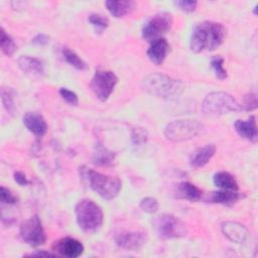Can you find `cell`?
I'll use <instances>...</instances> for the list:
<instances>
[{"label": "cell", "mask_w": 258, "mask_h": 258, "mask_svg": "<svg viewBox=\"0 0 258 258\" xmlns=\"http://www.w3.org/2000/svg\"><path fill=\"white\" fill-rule=\"evenodd\" d=\"M227 35L226 27L219 22L203 21L195 25L189 47L194 52L212 51L218 48L224 41Z\"/></svg>", "instance_id": "cell-1"}, {"label": "cell", "mask_w": 258, "mask_h": 258, "mask_svg": "<svg viewBox=\"0 0 258 258\" xmlns=\"http://www.w3.org/2000/svg\"><path fill=\"white\" fill-rule=\"evenodd\" d=\"M80 173L89 186L105 200L116 198L121 189L122 183L118 177L106 175L88 167H81Z\"/></svg>", "instance_id": "cell-2"}, {"label": "cell", "mask_w": 258, "mask_h": 258, "mask_svg": "<svg viewBox=\"0 0 258 258\" xmlns=\"http://www.w3.org/2000/svg\"><path fill=\"white\" fill-rule=\"evenodd\" d=\"M76 220L79 228L88 234L97 232L104 221L101 207L89 199L81 200L75 208Z\"/></svg>", "instance_id": "cell-3"}, {"label": "cell", "mask_w": 258, "mask_h": 258, "mask_svg": "<svg viewBox=\"0 0 258 258\" xmlns=\"http://www.w3.org/2000/svg\"><path fill=\"white\" fill-rule=\"evenodd\" d=\"M142 88L152 96L158 98H172L182 92L183 84L166 75L155 73L143 79Z\"/></svg>", "instance_id": "cell-4"}, {"label": "cell", "mask_w": 258, "mask_h": 258, "mask_svg": "<svg viewBox=\"0 0 258 258\" xmlns=\"http://www.w3.org/2000/svg\"><path fill=\"white\" fill-rule=\"evenodd\" d=\"M241 110L237 100L226 92H212L205 97L202 104V111L208 116H219Z\"/></svg>", "instance_id": "cell-5"}, {"label": "cell", "mask_w": 258, "mask_h": 258, "mask_svg": "<svg viewBox=\"0 0 258 258\" xmlns=\"http://www.w3.org/2000/svg\"><path fill=\"white\" fill-rule=\"evenodd\" d=\"M202 129L203 126L198 120H175L166 125L164 129V135L168 140L181 142L195 138L198 134L201 133Z\"/></svg>", "instance_id": "cell-6"}, {"label": "cell", "mask_w": 258, "mask_h": 258, "mask_svg": "<svg viewBox=\"0 0 258 258\" xmlns=\"http://www.w3.org/2000/svg\"><path fill=\"white\" fill-rule=\"evenodd\" d=\"M154 227L158 236L162 239L178 238L186 235L184 224L171 214H162L155 218Z\"/></svg>", "instance_id": "cell-7"}, {"label": "cell", "mask_w": 258, "mask_h": 258, "mask_svg": "<svg viewBox=\"0 0 258 258\" xmlns=\"http://www.w3.org/2000/svg\"><path fill=\"white\" fill-rule=\"evenodd\" d=\"M172 26V16L168 12H160L152 16L142 28V37L150 43L170 30Z\"/></svg>", "instance_id": "cell-8"}, {"label": "cell", "mask_w": 258, "mask_h": 258, "mask_svg": "<svg viewBox=\"0 0 258 258\" xmlns=\"http://www.w3.org/2000/svg\"><path fill=\"white\" fill-rule=\"evenodd\" d=\"M117 83H118V78L113 72L108 70L98 69L96 70L93 76L91 87L96 97L100 101L104 102L110 97Z\"/></svg>", "instance_id": "cell-9"}, {"label": "cell", "mask_w": 258, "mask_h": 258, "mask_svg": "<svg viewBox=\"0 0 258 258\" xmlns=\"http://www.w3.org/2000/svg\"><path fill=\"white\" fill-rule=\"evenodd\" d=\"M19 234L26 244L33 247L43 245L46 241V234L37 215L30 217L21 224Z\"/></svg>", "instance_id": "cell-10"}, {"label": "cell", "mask_w": 258, "mask_h": 258, "mask_svg": "<svg viewBox=\"0 0 258 258\" xmlns=\"http://www.w3.org/2000/svg\"><path fill=\"white\" fill-rule=\"evenodd\" d=\"M115 243L122 249L137 251L143 247V245L147 241L146 233L140 231H127V230H119L116 232Z\"/></svg>", "instance_id": "cell-11"}, {"label": "cell", "mask_w": 258, "mask_h": 258, "mask_svg": "<svg viewBox=\"0 0 258 258\" xmlns=\"http://www.w3.org/2000/svg\"><path fill=\"white\" fill-rule=\"evenodd\" d=\"M52 249L60 256L77 258L83 254L84 245L75 238L64 237L55 241L52 245Z\"/></svg>", "instance_id": "cell-12"}, {"label": "cell", "mask_w": 258, "mask_h": 258, "mask_svg": "<svg viewBox=\"0 0 258 258\" xmlns=\"http://www.w3.org/2000/svg\"><path fill=\"white\" fill-rule=\"evenodd\" d=\"M221 230L224 236L234 243H244L248 238L247 228L238 222H225L222 224Z\"/></svg>", "instance_id": "cell-13"}, {"label": "cell", "mask_w": 258, "mask_h": 258, "mask_svg": "<svg viewBox=\"0 0 258 258\" xmlns=\"http://www.w3.org/2000/svg\"><path fill=\"white\" fill-rule=\"evenodd\" d=\"M23 124L36 137H42L47 131V124L44 118L37 112H27L23 116Z\"/></svg>", "instance_id": "cell-14"}, {"label": "cell", "mask_w": 258, "mask_h": 258, "mask_svg": "<svg viewBox=\"0 0 258 258\" xmlns=\"http://www.w3.org/2000/svg\"><path fill=\"white\" fill-rule=\"evenodd\" d=\"M168 50L169 44L167 40L161 37L151 42L149 48L147 49V56L154 64L159 66L164 61Z\"/></svg>", "instance_id": "cell-15"}, {"label": "cell", "mask_w": 258, "mask_h": 258, "mask_svg": "<svg viewBox=\"0 0 258 258\" xmlns=\"http://www.w3.org/2000/svg\"><path fill=\"white\" fill-rule=\"evenodd\" d=\"M17 62L20 70L31 77H41L44 74V63L37 57L22 55Z\"/></svg>", "instance_id": "cell-16"}, {"label": "cell", "mask_w": 258, "mask_h": 258, "mask_svg": "<svg viewBox=\"0 0 258 258\" xmlns=\"http://www.w3.org/2000/svg\"><path fill=\"white\" fill-rule=\"evenodd\" d=\"M236 132L244 139L251 142H256L258 138L257 124L254 116H251L247 120H237L234 124Z\"/></svg>", "instance_id": "cell-17"}, {"label": "cell", "mask_w": 258, "mask_h": 258, "mask_svg": "<svg viewBox=\"0 0 258 258\" xmlns=\"http://www.w3.org/2000/svg\"><path fill=\"white\" fill-rule=\"evenodd\" d=\"M216 153V146L214 144H207L196 149L189 158V163L194 168H200L206 165Z\"/></svg>", "instance_id": "cell-18"}, {"label": "cell", "mask_w": 258, "mask_h": 258, "mask_svg": "<svg viewBox=\"0 0 258 258\" xmlns=\"http://www.w3.org/2000/svg\"><path fill=\"white\" fill-rule=\"evenodd\" d=\"M108 11L116 18H120L128 14L133 8L135 3L128 0H108L105 2Z\"/></svg>", "instance_id": "cell-19"}, {"label": "cell", "mask_w": 258, "mask_h": 258, "mask_svg": "<svg viewBox=\"0 0 258 258\" xmlns=\"http://www.w3.org/2000/svg\"><path fill=\"white\" fill-rule=\"evenodd\" d=\"M241 197L242 196L238 191L221 189V190L212 192L209 196L208 201L211 203H215V204L231 206V205L235 204L239 199H241Z\"/></svg>", "instance_id": "cell-20"}, {"label": "cell", "mask_w": 258, "mask_h": 258, "mask_svg": "<svg viewBox=\"0 0 258 258\" xmlns=\"http://www.w3.org/2000/svg\"><path fill=\"white\" fill-rule=\"evenodd\" d=\"M214 183L221 189L225 190H238V183L234 176L227 171H219L213 177Z\"/></svg>", "instance_id": "cell-21"}, {"label": "cell", "mask_w": 258, "mask_h": 258, "mask_svg": "<svg viewBox=\"0 0 258 258\" xmlns=\"http://www.w3.org/2000/svg\"><path fill=\"white\" fill-rule=\"evenodd\" d=\"M178 197L181 199H185L190 202H198L202 198V190L195 184L184 181L179 183L177 187Z\"/></svg>", "instance_id": "cell-22"}, {"label": "cell", "mask_w": 258, "mask_h": 258, "mask_svg": "<svg viewBox=\"0 0 258 258\" xmlns=\"http://www.w3.org/2000/svg\"><path fill=\"white\" fill-rule=\"evenodd\" d=\"M113 160H114L113 152L109 151L102 145H98L96 147V151L93 156L94 163H96L98 165H108V164L112 163Z\"/></svg>", "instance_id": "cell-23"}, {"label": "cell", "mask_w": 258, "mask_h": 258, "mask_svg": "<svg viewBox=\"0 0 258 258\" xmlns=\"http://www.w3.org/2000/svg\"><path fill=\"white\" fill-rule=\"evenodd\" d=\"M61 53H62V56H63L64 60L68 63H70L72 67L76 68L77 70H81V71L87 69L86 62L74 50H72L71 48L63 47Z\"/></svg>", "instance_id": "cell-24"}, {"label": "cell", "mask_w": 258, "mask_h": 258, "mask_svg": "<svg viewBox=\"0 0 258 258\" xmlns=\"http://www.w3.org/2000/svg\"><path fill=\"white\" fill-rule=\"evenodd\" d=\"M0 46H1V50L4 54L10 56L12 55L17 46L14 42V40L12 39V37L4 30V28H1V37H0Z\"/></svg>", "instance_id": "cell-25"}, {"label": "cell", "mask_w": 258, "mask_h": 258, "mask_svg": "<svg viewBox=\"0 0 258 258\" xmlns=\"http://www.w3.org/2000/svg\"><path fill=\"white\" fill-rule=\"evenodd\" d=\"M1 100L4 108L9 114H13L15 111L14 106V93L10 88H2L1 89Z\"/></svg>", "instance_id": "cell-26"}, {"label": "cell", "mask_w": 258, "mask_h": 258, "mask_svg": "<svg viewBox=\"0 0 258 258\" xmlns=\"http://www.w3.org/2000/svg\"><path fill=\"white\" fill-rule=\"evenodd\" d=\"M211 67L219 80L227 78V71L224 69V59L221 56H215L211 59Z\"/></svg>", "instance_id": "cell-27"}, {"label": "cell", "mask_w": 258, "mask_h": 258, "mask_svg": "<svg viewBox=\"0 0 258 258\" xmlns=\"http://www.w3.org/2000/svg\"><path fill=\"white\" fill-rule=\"evenodd\" d=\"M139 207L143 212L148 213V214H153V213L157 212V210L159 208V204L156 199L147 197V198H144L141 200Z\"/></svg>", "instance_id": "cell-28"}, {"label": "cell", "mask_w": 258, "mask_h": 258, "mask_svg": "<svg viewBox=\"0 0 258 258\" xmlns=\"http://www.w3.org/2000/svg\"><path fill=\"white\" fill-rule=\"evenodd\" d=\"M89 21L93 26H95L99 30H103L107 28L109 25L108 19L101 14H91L89 16Z\"/></svg>", "instance_id": "cell-29"}, {"label": "cell", "mask_w": 258, "mask_h": 258, "mask_svg": "<svg viewBox=\"0 0 258 258\" xmlns=\"http://www.w3.org/2000/svg\"><path fill=\"white\" fill-rule=\"evenodd\" d=\"M257 104H258L257 96L253 93H249V94L244 96L241 109L246 110V111H252V110L256 109Z\"/></svg>", "instance_id": "cell-30"}, {"label": "cell", "mask_w": 258, "mask_h": 258, "mask_svg": "<svg viewBox=\"0 0 258 258\" xmlns=\"http://www.w3.org/2000/svg\"><path fill=\"white\" fill-rule=\"evenodd\" d=\"M59 95L60 97L67 102L69 103L70 105H73V106H77L78 103H79V99H78V96L75 92L67 89V88H61L59 90Z\"/></svg>", "instance_id": "cell-31"}, {"label": "cell", "mask_w": 258, "mask_h": 258, "mask_svg": "<svg viewBox=\"0 0 258 258\" xmlns=\"http://www.w3.org/2000/svg\"><path fill=\"white\" fill-rule=\"evenodd\" d=\"M0 199L3 204L7 205H15L17 203V198L4 186H1L0 188Z\"/></svg>", "instance_id": "cell-32"}, {"label": "cell", "mask_w": 258, "mask_h": 258, "mask_svg": "<svg viewBox=\"0 0 258 258\" xmlns=\"http://www.w3.org/2000/svg\"><path fill=\"white\" fill-rule=\"evenodd\" d=\"M174 4L182 11L185 12H191L196 9L198 2L197 1H189V0H179V1H175Z\"/></svg>", "instance_id": "cell-33"}, {"label": "cell", "mask_w": 258, "mask_h": 258, "mask_svg": "<svg viewBox=\"0 0 258 258\" xmlns=\"http://www.w3.org/2000/svg\"><path fill=\"white\" fill-rule=\"evenodd\" d=\"M14 180L21 186H24V185H27L28 184V180H27V177L25 176V174L21 171H15L14 174Z\"/></svg>", "instance_id": "cell-34"}, {"label": "cell", "mask_w": 258, "mask_h": 258, "mask_svg": "<svg viewBox=\"0 0 258 258\" xmlns=\"http://www.w3.org/2000/svg\"><path fill=\"white\" fill-rule=\"evenodd\" d=\"M49 41V37L45 34H38L32 39V43L37 45H44Z\"/></svg>", "instance_id": "cell-35"}, {"label": "cell", "mask_w": 258, "mask_h": 258, "mask_svg": "<svg viewBox=\"0 0 258 258\" xmlns=\"http://www.w3.org/2000/svg\"><path fill=\"white\" fill-rule=\"evenodd\" d=\"M135 133H136V134L133 135V139L136 140V141H135L136 143H140V142H143V141L145 140L144 137H146V135H145V132H144L143 130L137 129V130H135Z\"/></svg>", "instance_id": "cell-36"}, {"label": "cell", "mask_w": 258, "mask_h": 258, "mask_svg": "<svg viewBox=\"0 0 258 258\" xmlns=\"http://www.w3.org/2000/svg\"><path fill=\"white\" fill-rule=\"evenodd\" d=\"M28 256H37V257H54L56 256V254L53 253H49V252H45V251H37L31 254H28Z\"/></svg>", "instance_id": "cell-37"}]
</instances>
